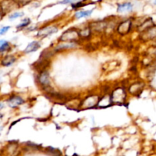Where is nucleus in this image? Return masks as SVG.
Listing matches in <instances>:
<instances>
[{
  "label": "nucleus",
  "instance_id": "obj_1",
  "mask_svg": "<svg viewBox=\"0 0 156 156\" xmlns=\"http://www.w3.org/2000/svg\"><path fill=\"white\" fill-rule=\"evenodd\" d=\"M20 6L21 5L18 4L16 0H3L0 2V10L3 15H5L18 9Z\"/></svg>",
  "mask_w": 156,
  "mask_h": 156
},
{
  "label": "nucleus",
  "instance_id": "obj_2",
  "mask_svg": "<svg viewBox=\"0 0 156 156\" xmlns=\"http://www.w3.org/2000/svg\"><path fill=\"white\" fill-rule=\"evenodd\" d=\"M80 37L79 31L76 29H69L64 32L59 37V41L62 42H75Z\"/></svg>",
  "mask_w": 156,
  "mask_h": 156
},
{
  "label": "nucleus",
  "instance_id": "obj_3",
  "mask_svg": "<svg viewBox=\"0 0 156 156\" xmlns=\"http://www.w3.org/2000/svg\"><path fill=\"white\" fill-rule=\"evenodd\" d=\"M111 97L112 102H114V103H123L126 98V91L123 88H118L113 91Z\"/></svg>",
  "mask_w": 156,
  "mask_h": 156
},
{
  "label": "nucleus",
  "instance_id": "obj_4",
  "mask_svg": "<svg viewBox=\"0 0 156 156\" xmlns=\"http://www.w3.org/2000/svg\"><path fill=\"white\" fill-rule=\"evenodd\" d=\"M58 31V28L54 26H48V27H43L38 31L37 37H38L44 38L46 37H48L53 34L56 33Z\"/></svg>",
  "mask_w": 156,
  "mask_h": 156
},
{
  "label": "nucleus",
  "instance_id": "obj_5",
  "mask_svg": "<svg viewBox=\"0 0 156 156\" xmlns=\"http://www.w3.org/2000/svg\"><path fill=\"white\" fill-rule=\"evenodd\" d=\"M132 26V22L129 20L123 21L117 27V32L121 35H125L129 32Z\"/></svg>",
  "mask_w": 156,
  "mask_h": 156
},
{
  "label": "nucleus",
  "instance_id": "obj_6",
  "mask_svg": "<svg viewBox=\"0 0 156 156\" xmlns=\"http://www.w3.org/2000/svg\"><path fill=\"white\" fill-rule=\"evenodd\" d=\"M7 103L10 108H15L20 105H23L24 103V101L19 96H12L7 101Z\"/></svg>",
  "mask_w": 156,
  "mask_h": 156
},
{
  "label": "nucleus",
  "instance_id": "obj_7",
  "mask_svg": "<svg viewBox=\"0 0 156 156\" xmlns=\"http://www.w3.org/2000/svg\"><path fill=\"white\" fill-rule=\"evenodd\" d=\"M38 82L43 86H48L50 85V75L48 72L43 71L38 76Z\"/></svg>",
  "mask_w": 156,
  "mask_h": 156
},
{
  "label": "nucleus",
  "instance_id": "obj_8",
  "mask_svg": "<svg viewBox=\"0 0 156 156\" xmlns=\"http://www.w3.org/2000/svg\"><path fill=\"white\" fill-rule=\"evenodd\" d=\"M40 47H41V44H40L38 41H32V42H30V44L26 47V48L24 49V53H33V52L37 51Z\"/></svg>",
  "mask_w": 156,
  "mask_h": 156
},
{
  "label": "nucleus",
  "instance_id": "obj_9",
  "mask_svg": "<svg viewBox=\"0 0 156 156\" xmlns=\"http://www.w3.org/2000/svg\"><path fill=\"white\" fill-rule=\"evenodd\" d=\"M98 98L97 96H90L84 101V106L85 108H92L98 105Z\"/></svg>",
  "mask_w": 156,
  "mask_h": 156
},
{
  "label": "nucleus",
  "instance_id": "obj_10",
  "mask_svg": "<svg viewBox=\"0 0 156 156\" xmlns=\"http://www.w3.org/2000/svg\"><path fill=\"white\" fill-rule=\"evenodd\" d=\"M133 5L130 2H125L122 4H119L117 7V12L120 13H124V12H129L133 9Z\"/></svg>",
  "mask_w": 156,
  "mask_h": 156
},
{
  "label": "nucleus",
  "instance_id": "obj_11",
  "mask_svg": "<svg viewBox=\"0 0 156 156\" xmlns=\"http://www.w3.org/2000/svg\"><path fill=\"white\" fill-rule=\"evenodd\" d=\"M16 61V58L13 55H7L2 60L1 64L3 66H10Z\"/></svg>",
  "mask_w": 156,
  "mask_h": 156
},
{
  "label": "nucleus",
  "instance_id": "obj_12",
  "mask_svg": "<svg viewBox=\"0 0 156 156\" xmlns=\"http://www.w3.org/2000/svg\"><path fill=\"white\" fill-rule=\"evenodd\" d=\"M111 102H112V100H111V96L105 95L100 101H98V103L97 105L99 108H107V107L111 105Z\"/></svg>",
  "mask_w": 156,
  "mask_h": 156
},
{
  "label": "nucleus",
  "instance_id": "obj_13",
  "mask_svg": "<svg viewBox=\"0 0 156 156\" xmlns=\"http://www.w3.org/2000/svg\"><path fill=\"white\" fill-rule=\"evenodd\" d=\"M76 44H75L74 42H66L63 43V44H61L59 45L56 46V48H55V50L56 51H59V50H67V49H71L74 48V47H76Z\"/></svg>",
  "mask_w": 156,
  "mask_h": 156
},
{
  "label": "nucleus",
  "instance_id": "obj_14",
  "mask_svg": "<svg viewBox=\"0 0 156 156\" xmlns=\"http://www.w3.org/2000/svg\"><path fill=\"white\" fill-rule=\"evenodd\" d=\"M143 88V85L141 83H136L131 85L129 88V91L132 94H136L140 92V90Z\"/></svg>",
  "mask_w": 156,
  "mask_h": 156
},
{
  "label": "nucleus",
  "instance_id": "obj_15",
  "mask_svg": "<svg viewBox=\"0 0 156 156\" xmlns=\"http://www.w3.org/2000/svg\"><path fill=\"white\" fill-rule=\"evenodd\" d=\"M93 10H88V11H79V12H77L75 15V17H76L77 19H80V18H85V17H88L92 14Z\"/></svg>",
  "mask_w": 156,
  "mask_h": 156
},
{
  "label": "nucleus",
  "instance_id": "obj_16",
  "mask_svg": "<svg viewBox=\"0 0 156 156\" xmlns=\"http://www.w3.org/2000/svg\"><path fill=\"white\" fill-rule=\"evenodd\" d=\"M152 24H153L152 20V19L148 20V21L143 22V24L139 27V30H140V31H146V30H148V29L150 28V27H152Z\"/></svg>",
  "mask_w": 156,
  "mask_h": 156
},
{
  "label": "nucleus",
  "instance_id": "obj_17",
  "mask_svg": "<svg viewBox=\"0 0 156 156\" xmlns=\"http://www.w3.org/2000/svg\"><path fill=\"white\" fill-rule=\"evenodd\" d=\"M145 36L146 37V39H152L156 37V27H151L150 28L146 30Z\"/></svg>",
  "mask_w": 156,
  "mask_h": 156
},
{
  "label": "nucleus",
  "instance_id": "obj_18",
  "mask_svg": "<svg viewBox=\"0 0 156 156\" xmlns=\"http://www.w3.org/2000/svg\"><path fill=\"white\" fill-rule=\"evenodd\" d=\"M92 26H94L93 27V28L95 30H102L104 28H105L106 27V24L105 23L103 22H97V23H93Z\"/></svg>",
  "mask_w": 156,
  "mask_h": 156
},
{
  "label": "nucleus",
  "instance_id": "obj_19",
  "mask_svg": "<svg viewBox=\"0 0 156 156\" xmlns=\"http://www.w3.org/2000/svg\"><path fill=\"white\" fill-rule=\"evenodd\" d=\"M30 23V20L29 19V18H25V19H24L22 21H21V23L19 24V25L17 26V28L18 29L24 28V27H27V25H29Z\"/></svg>",
  "mask_w": 156,
  "mask_h": 156
},
{
  "label": "nucleus",
  "instance_id": "obj_20",
  "mask_svg": "<svg viewBox=\"0 0 156 156\" xmlns=\"http://www.w3.org/2000/svg\"><path fill=\"white\" fill-rule=\"evenodd\" d=\"M10 48V45L8 42H5L2 45L0 46V53H4V52L8 51Z\"/></svg>",
  "mask_w": 156,
  "mask_h": 156
},
{
  "label": "nucleus",
  "instance_id": "obj_21",
  "mask_svg": "<svg viewBox=\"0 0 156 156\" xmlns=\"http://www.w3.org/2000/svg\"><path fill=\"white\" fill-rule=\"evenodd\" d=\"M23 15H24V13H23V12H15V13H13L12 15H11L10 16H9V19L11 20L16 19V18L23 16Z\"/></svg>",
  "mask_w": 156,
  "mask_h": 156
},
{
  "label": "nucleus",
  "instance_id": "obj_22",
  "mask_svg": "<svg viewBox=\"0 0 156 156\" xmlns=\"http://www.w3.org/2000/svg\"><path fill=\"white\" fill-rule=\"evenodd\" d=\"M80 34V36H84V37H88L90 34V29L89 28H85L84 30H82L79 31Z\"/></svg>",
  "mask_w": 156,
  "mask_h": 156
},
{
  "label": "nucleus",
  "instance_id": "obj_23",
  "mask_svg": "<svg viewBox=\"0 0 156 156\" xmlns=\"http://www.w3.org/2000/svg\"><path fill=\"white\" fill-rule=\"evenodd\" d=\"M18 2V4L20 5H27L29 2L32 1V0H16Z\"/></svg>",
  "mask_w": 156,
  "mask_h": 156
},
{
  "label": "nucleus",
  "instance_id": "obj_24",
  "mask_svg": "<svg viewBox=\"0 0 156 156\" xmlns=\"http://www.w3.org/2000/svg\"><path fill=\"white\" fill-rule=\"evenodd\" d=\"M10 29V27L9 26H5V27H3L2 28H0V35H2L4 34H5L8 30Z\"/></svg>",
  "mask_w": 156,
  "mask_h": 156
},
{
  "label": "nucleus",
  "instance_id": "obj_25",
  "mask_svg": "<svg viewBox=\"0 0 156 156\" xmlns=\"http://www.w3.org/2000/svg\"><path fill=\"white\" fill-rule=\"evenodd\" d=\"M80 0H62L60 2L61 4H69V3H74L76 2H79Z\"/></svg>",
  "mask_w": 156,
  "mask_h": 156
},
{
  "label": "nucleus",
  "instance_id": "obj_26",
  "mask_svg": "<svg viewBox=\"0 0 156 156\" xmlns=\"http://www.w3.org/2000/svg\"><path fill=\"white\" fill-rule=\"evenodd\" d=\"M3 15H3V13H2V12H1V10H0V21H1V20L2 19Z\"/></svg>",
  "mask_w": 156,
  "mask_h": 156
},
{
  "label": "nucleus",
  "instance_id": "obj_27",
  "mask_svg": "<svg viewBox=\"0 0 156 156\" xmlns=\"http://www.w3.org/2000/svg\"><path fill=\"white\" fill-rule=\"evenodd\" d=\"M5 42V41H4V40H2V41H0V46L2 45Z\"/></svg>",
  "mask_w": 156,
  "mask_h": 156
},
{
  "label": "nucleus",
  "instance_id": "obj_28",
  "mask_svg": "<svg viewBox=\"0 0 156 156\" xmlns=\"http://www.w3.org/2000/svg\"><path fill=\"white\" fill-rule=\"evenodd\" d=\"M2 107H3V105H2V104H0V109H2Z\"/></svg>",
  "mask_w": 156,
  "mask_h": 156
},
{
  "label": "nucleus",
  "instance_id": "obj_29",
  "mask_svg": "<svg viewBox=\"0 0 156 156\" xmlns=\"http://www.w3.org/2000/svg\"><path fill=\"white\" fill-rule=\"evenodd\" d=\"M1 117H2V114H0V118H1Z\"/></svg>",
  "mask_w": 156,
  "mask_h": 156
},
{
  "label": "nucleus",
  "instance_id": "obj_30",
  "mask_svg": "<svg viewBox=\"0 0 156 156\" xmlns=\"http://www.w3.org/2000/svg\"><path fill=\"white\" fill-rule=\"evenodd\" d=\"M155 4H156V0H155Z\"/></svg>",
  "mask_w": 156,
  "mask_h": 156
}]
</instances>
